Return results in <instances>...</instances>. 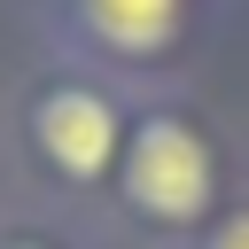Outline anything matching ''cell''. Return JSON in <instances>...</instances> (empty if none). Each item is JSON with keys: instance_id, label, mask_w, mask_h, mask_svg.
Returning <instances> with one entry per match:
<instances>
[{"instance_id": "5b68a950", "label": "cell", "mask_w": 249, "mask_h": 249, "mask_svg": "<svg viewBox=\"0 0 249 249\" xmlns=\"http://www.w3.org/2000/svg\"><path fill=\"white\" fill-rule=\"evenodd\" d=\"M0 249H54V241H31V233H23V241H0Z\"/></svg>"}, {"instance_id": "277c9868", "label": "cell", "mask_w": 249, "mask_h": 249, "mask_svg": "<svg viewBox=\"0 0 249 249\" xmlns=\"http://www.w3.org/2000/svg\"><path fill=\"white\" fill-rule=\"evenodd\" d=\"M210 249H249V210H241V218H226V226L210 233Z\"/></svg>"}, {"instance_id": "6da1fadb", "label": "cell", "mask_w": 249, "mask_h": 249, "mask_svg": "<svg viewBox=\"0 0 249 249\" xmlns=\"http://www.w3.org/2000/svg\"><path fill=\"white\" fill-rule=\"evenodd\" d=\"M210 148L187 117H140L132 140H124V202L156 226H187L210 210Z\"/></svg>"}, {"instance_id": "7a4b0ae2", "label": "cell", "mask_w": 249, "mask_h": 249, "mask_svg": "<svg viewBox=\"0 0 249 249\" xmlns=\"http://www.w3.org/2000/svg\"><path fill=\"white\" fill-rule=\"evenodd\" d=\"M31 148H39V163L54 171V179H70V187H101L109 171H117V156H124V117H117V101L101 93V86H86V78H54L39 101H31Z\"/></svg>"}, {"instance_id": "3957f363", "label": "cell", "mask_w": 249, "mask_h": 249, "mask_svg": "<svg viewBox=\"0 0 249 249\" xmlns=\"http://www.w3.org/2000/svg\"><path fill=\"white\" fill-rule=\"evenodd\" d=\"M78 23H86L109 54L140 62V54H163V47H171L179 0H78Z\"/></svg>"}]
</instances>
